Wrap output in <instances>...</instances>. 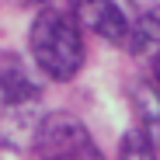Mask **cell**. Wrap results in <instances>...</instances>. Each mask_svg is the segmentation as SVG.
Instances as JSON below:
<instances>
[{
	"instance_id": "obj_6",
	"label": "cell",
	"mask_w": 160,
	"mask_h": 160,
	"mask_svg": "<svg viewBox=\"0 0 160 160\" xmlns=\"http://www.w3.org/2000/svg\"><path fill=\"white\" fill-rule=\"evenodd\" d=\"M136 115H139V122H136V129L146 136V143L157 150V157H160V98L153 94V91H139L136 94Z\"/></svg>"
},
{
	"instance_id": "obj_1",
	"label": "cell",
	"mask_w": 160,
	"mask_h": 160,
	"mask_svg": "<svg viewBox=\"0 0 160 160\" xmlns=\"http://www.w3.org/2000/svg\"><path fill=\"white\" fill-rule=\"evenodd\" d=\"M28 56L35 70L52 84H66L84 70V59H87L84 24L73 7H42L32 18Z\"/></svg>"
},
{
	"instance_id": "obj_5",
	"label": "cell",
	"mask_w": 160,
	"mask_h": 160,
	"mask_svg": "<svg viewBox=\"0 0 160 160\" xmlns=\"http://www.w3.org/2000/svg\"><path fill=\"white\" fill-rule=\"evenodd\" d=\"M129 49L146 52L150 59L160 52V4H150L139 14H132V42H129Z\"/></svg>"
},
{
	"instance_id": "obj_4",
	"label": "cell",
	"mask_w": 160,
	"mask_h": 160,
	"mask_svg": "<svg viewBox=\"0 0 160 160\" xmlns=\"http://www.w3.org/2000/svg\"><path fill=\"white\" fill-rule=\"evenodd\" d=\"M73 11H77L80 24H87L98 38L129 49V42H132V18H129V11L122 4H112V0L108 4H80Z\"/></svg>"
},
{
	"instance_id": "obj_2",
	"label": "cell",
	"mask_w": 160,
	"mask_h": 160,
	"mask_svg": "<svg viewBox=\"0 0 160 160\" xmlns=\"http://www.w3.org/2000/svg\"><path fill=\"white\" fill-rule=\"evenodd\" d=\"M42 118V87L21 66L0 70V143L11 150L35 146Z\"/></svg>"
},
{
	"instance_id": "obj_8",
	"label": "cell",
	"mask_w": 160,
	"mask_h": 160,
	"mask_svg": "<svg viewBox=\"0 0 160 160\" xmlns=\"http://www.w3.org/2000/svg\"><path fill=\"white\" fill-rule=\"evenodd\" d=\"M150 80H153V94L160 98V52L150 59Z\"/></svg>"
},
{
	"instance_id": "obj_7",
	"label": "cell",
	"mask_w": 160,
	"mask_h": 160,
	"mask_svg": "<svg viewBox=\"0 0 160 160\" xmlns=\"http://www.w3.org/2000/svg\"><path fill=\"white\" fill-rule=\"evenodd\" d=\"M118 160H160V157L146 143V136H143L139 129H129L125 136H122V143H118Z\"/></svg>"
},
{
	"instance_id": "obj_3",
	"label": "cell",
	"mask_w": 160,
	"mask_h": 160,
	"mask_svg": "<svg viewBox=\"0 0 160 160\" xmlns=\"http://www.w3.org/2000/svg\"><path fill=\"white\" fill-rule=\"evenodd\" d=\"M35 157L38 160H108L84 118L70 112H52L42 118L35 132Z\"/></svg>"
}]
</instances>
